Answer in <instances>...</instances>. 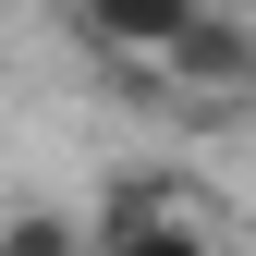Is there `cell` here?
<instances>
[{
    "label": "cell",
    "instance_id": "obj_1",
    "mask_svg": "<svg viewBox=\"0 0 256 256\" xmlns=\"http://www.w3.org/2000/svg\"><path fill=\"white\" fill-rule=\"evenodd\" d=\"M134 86H158V98H171V110H196V122H220V110H256V12L208 0V12L183 24V37L158 49Z\"/></svg>",
    "mask_w": 256,
    "mask_h": 256
},
{
    "label": "cell",
    "instance_id": "obj_2",
    "mask_svg": "<svg viewBox=\"0 0 256 256\" xmlns=\"http://www.w3.org/2000/svg\"><path fill=\"white\" fill-rule=\"evenodd\" d=\"M86 220H98L110 256H146V244H244V208H220L196 171H134V183H110Z\"/></svg>",
    "mask_w": 256,
    "mask_h": 256
},
{
    "label": "cell",
    "instance_id": "obj_3",
    "mask_svg": "<svg viewBox=\"0 0 256 256\" xmlns=\"http://www.w3.org/2000/svg\"><path fill=\"white\" fill-rule=\"evenodd\" d=\"M61 12H74V37L98 49V61H122V74H146V61L171 49L183 24L208 12V0H61Z\"/></svg>",
    "mask_w": 256,
    "mask_h": 256
},
{
    "label": "cell",
    "instance_id": "obj_4",
    "mask_svg": "<svg viewBox=\"0 0 256 256\" xmlns=\"http://www.w3.org/2000/svg\"><path fill=\"white\" fill-rule=\"evenodd\" d=\"M0 256H98V220H49V208H12V220H0Z\"/></svg>",
    "mask_w": 256,
    "mask_h": 256
}]
</instances>
